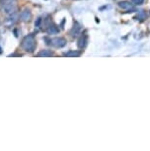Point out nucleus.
I'll list each match as a JSON object with an SVG mask.
<instances>
[{"label": "nucleus", "instance_id": "obj_9", "mask_svg": "<svg viewBox=\"0 0 150 151\" xmlns=\"http://www.w3.org/2000/svg\"><path fill=\"white\" fill-rule=\"evenodd\" d=\"M64 56H68V58H78V56L81 55L80 52H77V50H70V52H67L63 55Z\"/></svg>", "mask_w": 150, "mask_h": 151}, {"label": "nucleus", "instance_id": "obj_2", "mask_svg": "<svg viewBox=\"0 0 150 151\" xmlns=\"http://www.w3.org/2000/svg\"><path fill=\"white\" fill-rule=\"evenodd\" d=\"M47 44L52 45V47H55L56 48H61V47H65L66 40L64 38H62V37H55V38L49 40V42H47Z\"/></svg>", "mask_w": 150, "mask_h": 151}, {"label": "nucleus", "instance_id": "obj_3", "mask_svg": "<svg viewBox=\"0 0 150 151\" xmlns=\"http://www.w3.org/2000/svg\"><path fill=\"white\" fill-rule=\"evenodd\" d=\"M20 18L23 22H29L31 19H32V13H31L30 9H24L21 12V15H20Z\"/></svg>", "mask_w": 150, "mask_h": 151}, {"label": "nucleus", "instance_id": "obj_6", "mask_svg": "<svg viewBox=\"0 0 150 151\" xmlns=\"http://www.w3.org/2000/svg\"><path fill=\"white\" fill-rule=\"evenodd\" d=\"M80 30H81L80 25H79L78 23H75L74 26H73V28H72V30L70 31V35H71L72 37H77L78 34L80 33Z\"/></svg>", "mask_w": 150, "mask_h": 151}, {"label": "nucleus", "instance_id": "obj_7", "mask_svg": "<svg viewBox=\"0 0 150 151\" xmlns=\"http://www.w3.org/2000/svg\"><path fill=\"white\" fill-rule=\"evenodd\" d=\"M52 55H53V52L50 50H42L38 53V56H39V58H50V56H52Z\"/></svg>", "mask_w": 150, "mask_h": 151}, {"label": "nucleus", "instance_id": "obj_11", "mask_svg": "<svg viewBox=\"0 0 150 151\" xmlns=\"http://www.w3.org/2000/svg\"><path fill=\"white\" fill-rule=\"evenodd\" d=\"M145 17H146L145 12H144V11H140V13H139V15H138L137 18L140 19V20H143V19H145Z\"/></svg>", "mask_w": 150, "mask_h": 151}, {"label": "nucleus", "instance_id": "obj_8", "mask_svg": "<svg viewBox=\"0 0 150 151\" xmlns=\"http://www.w3.org/2000/svg\"><path fill=\"white\" fill-rule=\"evenodd\" d=\"M47 33H49V34H56L58 32V29H57V27H56L55 24L50 23V24L47 28Z\"/></svg>", "mask_w": 150, "mask_h": 151}, {"label": "nucleus", "instance_id": "obj_10", "mask_svg": "<svg viewBox=\"0 0 150 151\" xmlns=\"http://www.w3.org/2000/svg\"><path fill=\"white\" fill-rule=\"evenodd\" d=\"M133 5H141L144 2V0H131Z\"/></svg>", "mask_w": 150, "mask_h": 151}, {"label": "nucleus", "instance_id": "obj_4", "mask_svg": "<svg viewBox=\"0 0 150 151\" xmlns=\"http://www.w3.org/2000/svg\"><path fill=\"white\" fill-rule=\"evenodd\" d=\"M87 42H88V37H87L86 34H83L78 40V47L84 48L87 45Z\"/></svg>", "mask_w": 150, "mask_h": 151}, {"label": "nucleus", "instance_id": "obj_5", "mask_svg": "<svg viewBox=\"0 0 150 151\" xmlns=\"http://www.w3.org/2000/svg\"><path fill=\"white\" fill-rule=\"evenodd\" d=\"M118 6H120L121 9H126V10L133 9V4L131 3V2H128V1H121V2H118Z\"/></svg>", "mask_w": 150, "mask_h": 151}, {"label": "nucleus", "instance_id": "obj_1", "mask_svg": "<svg viewBox=\"0 0 150 151\" xmlns=\"http://www.w3.org/2000/svg\"><path fill=\"white\" fill-rule=\"evenodd\" d=\"M21 47L27 52H34L37 47V41L34 35H28L23 39L21 42Z\"/></svg>", "mask_w": 150, "mask_h": 151}]
</instances>
